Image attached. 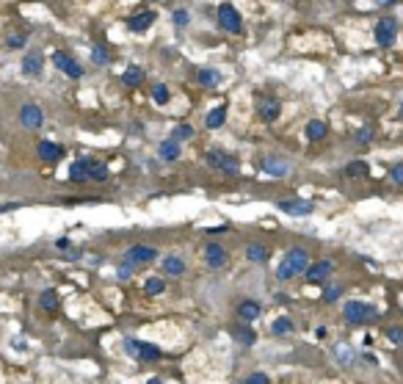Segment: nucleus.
Segmentation results:
<instances>
[{
	"label": "nucleus",
	"instance_id": "obj_1",
	"mask_svg": "<svg viewBox=\"0 0 403 384\" xmlns=\"http://www.w3.org/2000/svg\"><path fill=\"white\" fill-rule=\"evenodd\" d=\"M307 268H309L307 249L293 246V249H287V255L282 257V263H279V268H276V276H279L282 282H287V279H293L296 274H307Z\"/></svg>",
	"mask_w": 403,
	"mask_h": 384
},
{
	"label": "nucleus",
	"instance_id": "obj_2",
	"mask_svg": "<svg viewBox=\"0 0 403 384\" xmlns=\"http://www.w3.org/2000/svg\"><path fill=\"white\" fill-rule=\"evenodd\" d=\"M343 315L348 324H368V321H376V310L370 304H365V301H348Z\"/></svg>",
	"mask_w": 403,
	"mask_h": 384
},
{
	"label": "nucleus",
	"instance_id": "obj_3",
	"mask_svg": "<svg viewBox=\"0 0 403 384\" xmlns=\"http://www.w3.org/2000/svg\"><path fill=\"white\" fill-rule=\"evenodd\" d=\"M218 25L229 34H243V19H240L238 9L232 3H221L218 6Z\"/></svg>",
	"mask_w": 403,
	"mask_h": 384
},
{
	"label": "nucleus",
	"instance_id": "obj_4",
	"mask_svg": "<svg viewBox=\"0 0 403 384\" xmlns=\"http://www.w3.org/2000/svg\"><path fill=\"white\" fill-rule=\"evenodd\" d=\"M127 263L133 265H146V263H155L158 260V249L155 246H144V243H136V246L127 249Z\"/></svg>",
	"mask_w": 403,
	"mask_h": 384
},
{
	"label": "nucleus",
	"instance_id": "obj_5",
	"mask_svg": "<svg viewBox=\"0 0 403 384\" xmlns=\"http://www.w3.org/2000/svg\"><path fill=\"white\" fill-rule=\"evenodd\" d=\"M124 351L127 354H133V357L138 359H158L160 357V348L158 346H152V343H138V340H124Z\"/></svg>",
	"mask_w": 403,
	"mask_h": 384
},
{
	"label": "nucleus",
	"instance_id": "obj_6",
	"mask_svg": "<svg viewBox=\"0 0 403 384\" xmlns=\"http://www.w3.org/2000/svg\"><path fill=\"white\" fill-rule=\"evenodd\" d=\"M207 163L218 171H227V174H238L240 171V163L227 152H207Z\"/></svg>",
	"mask_w": 403,
	"mask_h": 384
},
{
	"label": "nucleus",
	"instance_id": "obj_7",
	"mask_svg": "<svg viewBox=\"0 0 403 384\" xmlns=\"http://www.w3.org/2000/svg\"><path fill=\"white\" fill-rule=\"evenodd\" d=\"M53 64L64 72V75H69V77H83V69H80V64H77L72 55H67V53H61V50H55L53 53Z\"/></svg>",
	"mask_w": 403,
	"mask_h": 384
},
{
	"label": "nucleus",
	"instance_id": "obj_8",
	"mask_svg": "<svg viewBox=\"0 0 403 384\" xmlns=\"http://www.w3.org/2000/svg\"><path fill=\"white\" fill-rule=\"evenodd\" d=\"M227 260H229V255H227V249H224L221 243H207V246H205V263H207V268L218 271V268H224V265H227Z\"/></svg>",
	"mask_w": 403,
	"mask_h": 384
},
{
	"label": "nucleus",
	"instance_id": "obj_9",
	"mask_svg": "<svg viewBox=\"0 0 403 384\" xmlns=\"http://www.w3.org/2000/svg\"><path fill=\"white\" fill-rule=\"evenodd\" d=\"M19 119H22V125H25V128L36 130V128H42V125H44V111L39 108V105L28 103V105H22V108H19Z\"/></svg>",
	"mask_w": 403,
	"mask_h": 384
},
{
	"label": "nucleus",
	"instance_id": "obj_10",
	"mask_svg": "<svg viewBox=\"0 0 403 384\" xmlns=\"http://www.w3.org/2000/svg\"><path fill=\"white\" fill-rule=\"evenodd\" d=\"M395 36H398V22H395V19H381V22L376 25V42L381 44V47L395 44Z\"/></svg>",
	"mask_w": 403,
	"mask_h": 384
},
{
	"label": "nucleus",
	"instance_id": "obj_11",
	"mask_svg": "<svg viewBox=\"0 0 403 384\" xmlns=\"http://www.w3.org/2000/svg\"><path fill=\"white\" fill-rule=\"evenodd\" d=\"M257 108H260V116L265 122H274L279 119V111H282V105H279V100H274V97H260L257 100Z\"/></svg>",
	"mask_w": 403,
	"mask_h": 384
},
{
	"label": "nucleus",
	"instance_id": "obj_12",
	"mask_svg": "<svg viewBox=\"0 0 403 384\" xmlns=\"http://www.w3.org/2000/svg\"><path fill=\"white\" fill-rule=\"evenodd\" d=\"M334 271V263L332 260H317L307 268V282H323L329 274Z\"/></svg>",
	"mask_w": 403,
	"mask_h": 384
},
{
	"label": "nucleus",
	"instance_id": "obj_13",
	"mask_svg": "<svg viewBox=\"0 0 403 384\" xmlns=\"http://www.w3.org/2000/svg\"><path fill=\"white\" fill-rule=\"evenodd\" d=\"M42 67H44L42 53H28L25 58H22V75L25 77H39L42 75Z\"/></svg>",
	"mask_w": 403,
	"mask_h": 384
},
{
	"label": "nucleus",
	"instance_id": "obj_14",
	"mask_svg": "<svg viewBox=\"0 0 403 384\" xmlns=\"http://www.w3.org/2000/svg\"><path fill=\"white\" fill-rule=\"evenodd\" d=\"M91 166L94 161H86V158H80L69 166V177L75 180V183H83V180H91Z\"/></svg>",
	"mask_w": 403,
	"mask_h": 384
},
{
	"label": "nucleus",
	"instance_id": "obj_15",
	"mask_svg": "<svg viewBox=\"0 0 403 384\" xmlns=\"http://www.w3.org/2000/svg\"><path fill=\"white\" fill-rule=\"evenodd\" d=\"M155 22V11H144V14H136V17L127 19V28L133 31V34H144L146 28Z\"/></svg>",
	"mask_w": 403,
	"mask_h": 384
},
{
	"label": "nucleus",
	"instance_id": "obj_16",
	"mask_svg": "<svg viewBox=\"0 0 403 384\" xmlns=\"http://www.w3.org/2000/svg\"><path fill=\"white\" fill-rule=\"evenodd\" d=\"M163 274H169V276H182L185 274V260L177 255L163 257Z\"/></svg>",
	"mask_w": 403,
	"mask_h": 384
},
{
	"label": "nucleus",
	"instance_id": "obj_17",
	"mask_svg": "<svg viewBox=\"0 0 403 384\" xmlns=\"http://www.w3.org/2000/svg\"><path fill=\"white\" fill-rule=\"evenodd\" d=\"M39 155L44 161H58V158H64V149L53 141H39Z\"/></svg>",
	"mask_w": 403,
	"mask_h": 384
},
{
	"label": "nucleus",
	"instance_id": "obj_18",
	"mask_svg": "<svg viewBox=\"0 0 403 384\" xmlns=\"http://www.w3.org/2000/svg\"><path fill=\"white\" fill-rule=\"evenodd\" d=\"M279 210H284V213H293V216H307L312 213V205L309 202H279Z\"/></svg>",
	"mask_w": 403,
	"mask_h": 384
},
{
	"label": "nucleus",
	"instance_id": "obj_19",
	"mask_svg": "<svg viewBox=\"0 0 403 384\" xmlns=\"http://www.w3.org/2000/svg\"><path fill=\"white\" fill-rule=\"evenodd\" d=\"M160 158H163V161H177V158H180V141H177V138L163 141V144H160Z\"/></svg>",
	"mask_w": 403,
	"mask_h": 384
},
{
	"label": "nucleus",
	"instance_id": "obj_20",
	"mask_svg": "<svg viewBox=\"0 0 403 384\" xmlns=\"http://www.w3.org/2000/svg\"><path fill=\"white\" fill-rule=\"evenodd\" d=\"M224 119H227V105H218V108H213V111L207 113L205 125L210 130H215V128H221V125H224Z\"/></svg>",
	"mask_w": 403,
	"mask_h": 384
},
{
	"label": "nucleus",
	"instance_id": "obj_21",
	"mask_svg": "<svg viewBox=\"0 0 403 384\" xmlns=\"http://www.w3.org/2000/svg\"><path fill=\"white\" fill-rule=\"evenodd\" d=\"M238 312H240L243 321H254V318H260V304L257 301H251V299H246V301H240Z\"/></svg>",
	"mask_w": 403,
	"mask_h": 384
},
{
	"label": "nucleus",
	"instance_id": "obj_22",
	"mask_svg": "<svg viewBox=\"0 0 403 384\" xmlns=\"http://www.w3.org/2000/svg\"><path fill=\"white\" fill-rule=\"evenodd\" d=\"M246 257H249L251 263H265L268 260V249L263 243H249L246 246Z\"/></svg>",
	"mask_w": 403,
	"mask_h": 384
},
{
	"label": "nucleus",
	"instance_id": "obj_23",
	"mask_svg": "<svg viewBox=\"0 0 403 384\" xmlns=\"http://www.w3.org/2000/svg\"><path fill=\"white\" fill-rule=\"evenodd\" d=\"M39 307L53 315V312L58 310V296H55V291H44L42 296H39Z\"/></svg>",
	"mask_w": 403,
	"mask_h": 384
},
{
	"label": "nucleus",
	"instance_id": "obj_24",
	"mask_svg": "<svg viewBox=\"0 0 403 384\" xmlns=\"http://www.w3.org/2000/svg\"><path fill=\"white\" fill-rule=\"evenodd\" d=\"M196 80L202 86H218L221 83V72H215V69H199Z\"/></svg>",
	"mask_w": 403,
	"mask_h": 384
},
{
	"label": "nucleus",
	"instance_id": "obj_25",
	"mask_svg": "<svg viewBox=\"0 0 403 384\" xmlns=\"http://www.w3.org/2000/svg\"><path fill=\"white\" fill-rule=\"evenodd\" d=\"M323 136H326V125H323L320 119H312L307 125V138L309 141H320Z\"/></svg>",
	"mask_w": 403,
	"mask_h": 384
},
{
	"label": "nucleus",
	"instance_id": "obj_26",
	"mask_svg": "<svg viewBox=\"0 0 403 384\" xmlns=\"http://www.w3.org/2000/svg\"><path fill=\"white\" fill-rule=\"evenodd\" d=\"M122 80H124L127 86H141V83H144V69H141V67H130V69H124Z\"/></svg>",
	"mask_w": 403,
	"mask_h": 384
},
{
	"label": "nucleus",
	"instance_id": "obj_27",
	"mask_svg": "<svg viewBox=\"0 0 403 384\" xmlns=\"http://www.w3.org/2000/svg\"><path fill=\"white\" fill-rule=\"evenodd\" d=\"M263 171H268V174H279V177H284V174L290 171V166H287V163H279V161H274V158H268V161H263Z\"/></svg>",
	"mask_w": 403,
	"mask_h": 384
},
{
	"label": "nucleus",
	"instance_id": "obj_28",
	"mask_svg": "<svg viewBox=\"0 0 403 384\" xmlns=\"http://www.w3.org/2000/svg\"><path fill=\"white\" fill-rule=\"evenodd\" d=\"M144 291L149 293V296H160V293L166 291V282L160 279V276H149V279L144 282Z\"/></svg>",
	"mask_w": 403,
	"mask_h": 384
},
{
	"label": "nucleus",
	"instance_id": "obj_29",
	"mask_svg": "<svg viewBox=\"0 0 403 384\" xmlns=\"http://www.w3.org/2000/svg\"><path fill=\"white\" fill-rule=\"evenodd\" d=\"M271 332L279 334V337H282V334H290L293 332V321L290 318H276L274 324H271Z\"/></svg>",
	"mask_w": 403,
	"mask_h": 384
},
{
	"label": "nucleus",
	"instance_id": "obj_30",
	"mask_svg": "<svg viewBox=\"0 0 403 384\" xmlns=\"http://www.w3.org/2000/svg\"><path fill=\"white\" fill-rule=\"evenodd\" d=\"M368 163L365 161H353V163H348V166H345V174H348V177H365V174H368Z\"/></svg>",
	"mask_w": 403,
	"mask_h": 384
},
{
	"label": "nucleus",
	"instance_id": "obj_31",
	"mask_svg": "<svg viewBox=\"0 0 403 384\" xmlns=\"http://www.w3.org/2000/svg\"><path fill=\"white\" fill-rule=\"evenodd\" d=\"M91 180L105 183V180H108V166H105V163H94V166H91Z\"/></svg>",
	"mask_w": 403,
	"mask_h": 384
},
{
	"label": "nucleus",
	"instance_id": "obj_32",
	"mask_svg": "<svg viewBox=\"0 0 403 384\" xmlns=\"http://www.w3.org/2000/svg\"><path fill=\"white\" fill-rule=\"evenodd\" d=\"M152 100L158 105H166L169 103V89H166V86H155L152 89Z\"/></svg>",
	"mask_w": 403,
	"mask_h": 384
},
{
	"label": "nucleus",
	"instance_id": "obj_33",
	"mask_svg": "<svg viewBox=\"0 0 403 384\" xmlns=\"http://www.w3.org/2000/svg\"><path fill=\"white\" fill-rule=\"evenodd\" d=\"M191 136H193V128H191V125H180V128H174L172 138H177V141H188Z\"/></svg>",
	"mask_w": 403,
	"mask_h": 384
},
{
	"label": "nucleus",
	"instance_id": "obj_34",
	"mask_svg": "<svg viewBox=\"0 0 403 384\" xmlns=\"http://www.w3.org/2000/svg\"><path fill=\"white\" fill-rule=\"evenodd\" d=\"M389 177H392V183L403 185V163H395L392 169H389Z\"/></svg>",
	"mask_w": 403,
	"mask_h": 384
},
{
	"label": "nucleus",
	"instance_id": "obj_35",
	"mask_svg": "<svg viewBox=\"0 0 403 384\" xmlns=\"http://www.w3.org/2000/svg\"><path fill=\"white\" fill-rule=\"evenodd\" d=\"M238 340L243 343V346H251V343L257 340V337H254V332H251V329H240V332H238Z\"/></svg>",
	"mask_w": 403,
	"mask_h": 384
},
{
	"label": "nucleus",
	"instance_id": "obj_36",
	"mask_svg": "<svg viewBox=\"0 0 403 384\" xmlns=\"http://www.w3.org/2000/svg\"><path fill=\"white\" fill-rule=\"evenodd\" d=\"M386 337L392 343H403V329L401 326H392V329H386Z\"/></svg>",
	"mask_w": 403,
	"mask_h": 384
},
{
	"label": "nucleus",
	"instance_id": "obj_37",
	"mask_svg": "<svg viewBox=\"0 0 403 384\" xmlns=\"http://www.w3.org/2000/svg\"><path fill=\"white\" fill-rule=\"evenodd\" d=\"M22 44H25V36H22V34H14V36H9V47H11V50H19Z\"/></svg>",
	"mask_w": 403,
	"mask_h": 384
},
{
	"label": "nucleus",
	"instance_id": "obj_38",
	"mask_svg": "<svg viewBox=\"0 0 403 384\" xmlns=\"http://www.w3.org/2000/svg\"><path fill=\"white\" fill-rule=\"evenodd\" d=\"M91 55H94V61H97V64H105V61H108V53H105L103 47H100V44H94Z\"/></svg>",
	"mask_w": 403,
	"mask_h": 384
},
{
	"label": "nucleus",
	"instance_id": "obj_39",
	"mask_svg": "<svg viewBox=\"0 0 403 384\" xmlns=\"http://www.w3.org/2000/svg\"><path fill=\"white\" fill-rule=\"evenodd\" d=\"M340 293H343V288H329V291H323V299L326 301H337L340 299Z\"/></svg>",
	"mask_w": 403,
	"mask_h": 384
},
{
	"label": "nucleus",
	"instance_id": "obj_40",
	"mask_svg": "<svg viewBox=\"0 0 403 384\" xmlns=\"http://www.w3.org/2000/svg\"><path fill=\"white\" fill-rule=\"evenodd\" d=\"M174 22H177V25H180V28H185V25H188V11H174Z\"/></svg>",
	"mask_w": 403,
	"mask_h": 384
},
{
	"label": "nucleus",
	"instance_id": "obj_41",
	"mask_svg": "<svg viewBox=\"0 0 403 384\" xmlns=\"http://www.w3.org/2000/svg\"><path fill=\"white\" fill-rule=\"evenodd\" d=\"M249 384H271V379H268L265 373H251L249 376Z\"/></svg>",
	"mask_w": 403,
	"mask_h": 384
},
{
	"label": "nucleus",
	"instance_id": "obj_42",
	"mask_svg": "<svg viewBox=\"0 0 403 384\" xmlns=\"http://www.w3.org/2000/svg\"><path fill=\"white\" fill-rule=\"evenodd\" d=\"M370 138H373V136H370V130H368V128H362L359 133H356V144H368Z\"/></svg>",
	"mask_w": 403,
	"mask_h": 384
},
{
	"label": "nucleus",
	"instance_id": "obj_43",
	"mask_svg": "<svg viewBox=\"0 0 403 384\" xmlns=\"http://www.w3.org/2000/svg\"><path fill=\"white\" fill-rule=\"evenodd\" d=\"M130 274H133V271H130L127 265H122V268H119V279H127Z\"/></svg>",
	"mask_w": 403,
	"mask_h": 384
},
{
	"label": "nucleus",
	"instance_id": "obj_44",
	"mask_svg": "<svg viewBox=\"0 0 403 384\" xmlns=\"http://www.w3.org/2000/svg\"><path fill=\"white\" fill-rule=\"evenodd\" d=\"M55 246H58V249H61V252H67V249H69V240H67V238H61V240H58V243H55Z\"/></svg>",
	"mask_w": 403,
	"mask_h": 384
},
{
	"label": "nucleus",
	"instance_id": "obj_45",
	"mask_svg": "<svg viewBox=\"0 0 403 384\" xmlns=\"http://www.w3.org/2000/svg\"><path fill=\"white\" fill-rule=\"evenodd\" d=\"M378 3H381V6H389V3H395V0H378Z\"/></svg>",
	"mask_w": 403,
	"mask_h": 384
},
{
	"label": "nucleus",
	"instance_id": "obj_46",
	"mask_svg": "<svg viewBox=\"0 0 403 384\" xmlns=\"http://www.w3.org/2000/svg\"><path fill=\"white\" fill-rule=\"evenodd\" d=\"M146 384H163V382H158V379H152V382H146Z\"/></svg>",
	"mask_w": 403,
	"mask_h": 384
},
{
	"label": "nucleus",
	"instance_id": "obj_47",
	"mask_svg": "<svg viewBox=\"0 0 403 384\" xmlns=\"http://www.w3.org/2000/svg\"><path fill=\"white\" fill-rule=\"evenodd\" d=\"M240 384H249V379H246V382H240Z\"/></svg>",
	"mask_w": 403,
	"mask_h": 384
}]
</instances>
